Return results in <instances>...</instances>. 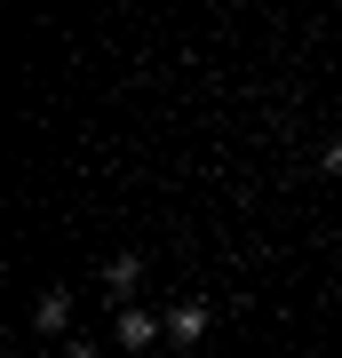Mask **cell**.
Masks as SVG:
<instances>
[{
	"instance_id": "cell-4",
	"label": "cell",
	"mask_w": 342,
	"mask_h": 358,
	"mask_svg": "<svg viewBox=\"0 0 342 358\" xmlns=\"http://www.w3.org/2000/svg\"><path fill=\"white\" fill-rule=\"evenodd\" d=\"M136 279H143V263H136V255H112V263H104V294H120V303L136 294Z\"/></svg>"
},
{
	"instance_id": "cell-5",
	"label": "cell",
	"mask_w": 342,
	"mask_h": 358,
	"mask_svg": "<svg viewBox=\"0 0 342 358\" xmlns=\"http://www.w3.org/2000/svg\"><path fill=\"white\" fill-rule=\"evenodd\" d=\"M327 176H342V143H327Z\"/></svg>"
},
{
	"instance_id": "cell-2",
	"label": "cell",
	"mask_w": 342,
	"mask_h": 358,
	"mask_svg": "<svg viewBox=\"0 0 342 358\" xmlns=\"http://www.w3.org/2000/svg\"><path fill=\"white\" fill-rule=\"evenodd\" d=\"M207 319H215L207 303H176V310H167V343H199V334H207Z\"/></svg>"
},
{
	"instance_id": "cell-6",
	"label": "cell",
	"mask_w": 342,
	"mask_h": 358,
	"mask_svg": "<svg viewBox=\"0 0 342 358\" xmlns=\"http://www.w3.org/2000/svg\"><path fill=\"white\" fill-rule=\"evenodd\" d=\"M64 358H104V350H96V343H72V350H64Z\"/></svg>"
},
{
	"instance_id": "cell-3",
	"label": "cell",
	"mask_w": 342,
	"mask_h": 358,
	"mask_svg": "<svg viewBox=\"0 0 342 358\" xmlns=\"http://www.w3.org/2000/svg\"><path fill=\"white\" fill-rule=\"evenodd\" d=\"M32 327H40V334H64V327H72V294H64V287H48V294L32 303Z\"/></svg>"
},
{
	"instance_id": "cell-1",
	"label": "cell",
	"mask_w": 342,
	"mask_h": 358,
	"mask_svg": "<svg viewBox=\"0 0 342 358\" xmlns=\"http://www.w3.org/2000/svg\"><path fill=\"white\" fill-rule=\"evenodd\" d=\"M112 334H120V350H152L159 334H167V319H159V310H143V303H120Z\"/></svg>"
}]
</instances>
